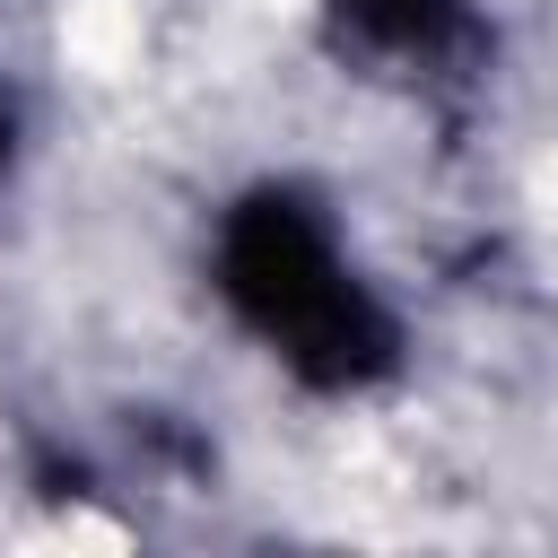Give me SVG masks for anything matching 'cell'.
I'll return each mask as SVG.
<instances>
[{"instance_id": "cell-3", "label": "cell", "mask_w": 558, "mask_h": 558, "mask_svg": "<svg viewBox=\"0 0 558 558\" xmlns=\"http://www.w3.org/2000/svg\"><path fill=\"white\" fill-rule=\"evenodd\" d=\"M0 166H9V105H0Z\"/></svg>"}, {"instance_id": "cell-1", "label": "cell", "mask_w": 558, "mask_h": 558, "mask_svg": "<svg viewBox=\"0 0 558 558\" xmlns=\"http://www.w3.org/2000/svg\"><path fill=\"white\" fill-rule=\"evenodd\" d=\"M218 288L270 340V357L314 392H357V384L392 375V357H401L392 314L357 288V270L340 262V244L305 192L235 201V218L218 235Z\"/></svg>"}, {"instance_id": "cell-2", "label": "cell", "mask_w": 558, "mask_h": 558, "mask_svg": "<svg viewBox=\"0 0 558 558\" xmlns=\"http://www.w3.org/2000/svg\"><path fill=\"white\" fill-rule=\"evenodd\" d=\"M331 26L340 44L357 52H384V61H427L445 44H462V0H331Z\"/></svg>"}]
</instances>
